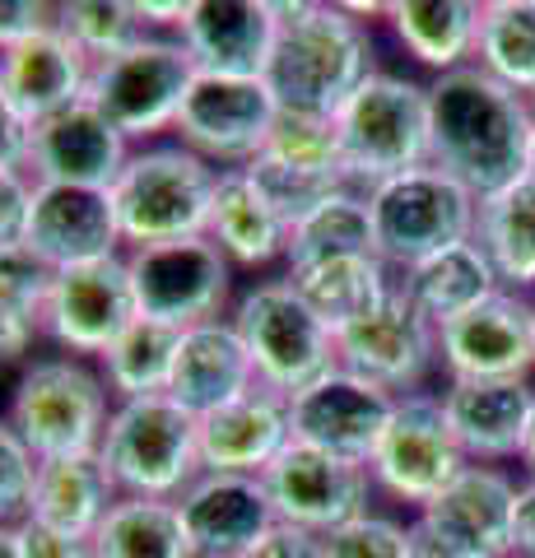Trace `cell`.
Wrapping results in <instances>:
<instances>
[{"instance_id": "obj_5", "label": "cell", "mask_w": 535, "mask_h": 558, "mask_svg": "<svg viewBox=\"0 0 535 558\" xmlns=\"http://www.w3.org/2000/svg\"><path fill=\"white\" fill-rule=\"evenodd\" d=\"M102 465L131 498H168L178 502L200 470V418L182 410L172 396L117 400L108 433L98 442Z\"/></svg>"}, {"instance_id": "obj_29", "label": "cell", "mask_w": 535, "mask_h": 558, "mask_svg": "<svg viewBox=\"0 0 535 558\" xmlns=\"http://www.w3.org/2000/svg\"><path fill=\"white\" fill-rule=\"evenodd\" d=\"M479 5L485 0H391L387 24L405 57L428 65L438 80L461 65H475Z\"/></svg>"}, {"instance_id": "obj_52", "label": "cell", "mask_w": 535, "mask_h": 558, "mask_svg": "<svg viewBox=\"0 0 535 558\" xmlns=\"http://www.w3.org/2000/svg\"><path fill=\"white\" fill-rule=\"evenodd\" d=\"M531 330H535V293H531Z\"/></svg>"}, {"instance_id": "obj_49", "label": "cell", "mask_w": 535, "mask_h": 558, "mask_svg": "<svg viewBox=\"0 0 535 558\" xmlns=\"http://www.w3.org/2000/svg\"><path fill=\"white\" fill-rule=\"evenodd\" d=\"M0 558H20V545H14V526H0Z\"/></svg>"}, {"instance_id": "obj_36", "label": "cell", "mask_w": 535, "mask_h": 558, "mask_svg": "<svg viewBox=\"0 0 535 558\" xmlns=\"http://www.w3.org/2000/svg\"><path fill=\"white\" fill-rule=\"evenodd\" d=\"M475 65L516 94H535V0H485L479 5Z\"/></svg>"}, {"instance_id": "obj_27", "label": "cell", "mask_w": 535, "mask_h": 558, "mask_svg": "<svg viewBox=\"0 0 535 558\" xmlns=\"http://www.w3.org/2000/svg\"><path fill=\"white\" fill-rule=\"evenodd\" d=\"M205 238L229 256L233 270H266L270 260H284L289 223L275 215L262 186L247 178V168H223Z\"/></svg>"}, {"instance_id": "obj_35", "label": "cell", "mask_w": 535, "mask_h": 558, "mask_svg": "<svg viewBox=\"0 0 535 558\" xmlns=\"http://www.w3.org/2000/svg\"><path fill=\"white\" fill-rule=\"evenodd\" d=\"M182 330H172L163 322L135 317L122 340L98 359V373L108 381V391L117 400H141V396H168L172 381V359H178Z\"/></svg>"}, {"instance_id": "obj_19", "label": "cell", "mask_w": 535, "mask_h": 558, "mask_svg": "<svg viewBox=\"0 0 535 558\" xmlns=\"http://www.w3.org/2000/svg\"><path fill=\"white\" fill-rule=\"evenodd\" d=\"M24 247L38 256L47 270H71V266H84V260H102V256L126 252L122 229H117L112 191L33 182Z\"/></svg>"}, {"instance_id": "obj_39", "label": "cell", "mask_w": 535, "mask_h": 558, "mask_svg": "<svg viewBox=\"0 0 535 558\" xmlns=\"http://www.w3.org/2000/svg\"><path fill=\"white\" fill-rule=\"evenodd\" d=\"M321 558H420V535L387 512H364L350 526L321 535Z\"/></svg>"}, {"instance_id": "obj_37", "label": "cell", "mask_w": 535, "mask_h": 558, "mask_svg": "<svg viewBox=\"0 0 535 558\" xmlns=\"http://www.w3.org/2000/svg\"><path fill=\"white\" fill-rule=\"evenodd\" d=\"M262 154H266V159H275V163L293 168V172H307V178H326V182H344V186H350L336 117L280 108V117H275V126H270L266 145H262Z\"/></svg>"}, {"instance_id": "obj_44", "label": "cell", "mask_w": 535, "mask_h": 558, "mask_svg": "<svg viewBox=\"0 0 535 558\" xmlns=\"http://www.w3.org/2000/svg\"><path fill=\"white\" fill-rule=\"evenodd\" d=\"M47 24H57V5H42V0H0V51L28 43Z\"/></svg>"}, {"instance_id": "obj_43", "label": "cell", "mask_w": 535, "mask_h": 558, "mask_svg": "<svg viewBox=\"0 0 535 558\" xmlns=\"http://www.w3.org/2000/svg\"><path fill=\"white\" fill-rule=\"evenodd\" d=\"M14 545H20V558H98L94 539L51 531V526H42V521H33V517H24L20 526H14Z\"/></svg>"}, {"instance_id": "obj_17", "label": "cell", "mask_w": 535, "mask_h": 558, "mask_svg": "<svg viewBox=\"0 0 535 558\" xmlns=\"http://www.w3.org/2000/svg\"><path fill=\"white\" fill-rule=\"evenodd\" d=\"M438 359L447 381H531L535 373V330L531 299L498 289L494 299L438 326Z\"/></svg>"}, {"instance_id": "obj_32", "label": "cell", "mask_w": 535, "mask_h": 558, "mask_svg": "<svg viewBox=\"0 0 535 558\" xmlns=\"http://www.w3.org/2000/svg\"><path fill=\"white\" fill-rule=\"evenodd\" d=\"M284 275H289V284L299 289V299L313 307L336 336L382 303V293L396 279L377 256H336V260H321V266H303V270H284Z\"/></svg>"}, {"instance_id": "obj_47", "label": "cell", "mask_w": 535, "mask_h": 558, "mask_svg": "<svg viewBox=\"0 0 535 558\" xmlns=\"http://www.w3.org/2000/svg\"><path fill=\"white\" fill-rule=\"evenodd\" d=\"M0 168H28V126L0 98Z\"/></svg>"}, {"instance_id": "obj_38", "label": "cell", "mask_w": 535, "mask_h": 558, "mask_svg": "<svg viewBox=\"0 0 535 558\" xmlns=\"http://www.w3.org/2000/svg\"><path fill=\"white\" fill-rule=\"evenodd\" d=\"M57 28L94 65L122 57L131 43L145 38V28H141V20H135L131 0H71V5H57Z\"/></svg>"}, {"instance_id": "obj_54", "label": "cell", "mask_w": 535, "mask_h": 558, "mask_svg": "<svg viewBox=\"0 0 535 558\" xmlns=\"http://www.w3.org/2000/svg\"><path fill=\"white\" fill-rule=\"evenodd\" d=\"M531 117H535V94H531Z\"/></svg>"}, {"instance_id": "obj_21", "label": "cell", "mask_w": 535, "mask_h": 558, "mask_svg": "<svg viewBox=\"0 0 535 558\" xmlns=\"http://www.w3.org/2000/svg\"><path fill=\"white\" fill-rule=\"evenodd\" d=\"M178 38L192 51L200 75L266 80L280 43V20L270 0H192Z\"/></svg>"}, {"instance_id": "obj_46", "label": "cell", "mask_w": 535, "mask_h": 558, "mask_svg": "<svg viewBox=\"0 0 535 558\" xmlns=\"http://www.w3.org/2000/svg\"><path fill=\"white\" fill-rule=\"evenodd\" d=\"M512 558H535V480L516 484V502H512Z\"/></svg>"}, {"instance_id": "obj_13", "label": "cell", "mask_w": 535, "mask_h": 558, "mask_svg": "<svg viewBox=\"0 0 535 558\" xmlns=\"http://www.w3.org/2000/svg\"><path fill=\"white\" fill-rule=\"evenodd\" d=\"M141 317L135 312V289L126 270V252L84 260L71 270H51L42 336L75 359H102L122 340V330Z\"/></svg>"}, {"instance_id": "obj_1", "label": "cell", "mask_w": 535, "mask_h": 558, "mask_svg": "<svg viewBox=\"0 0 535 558\" xmlns=\"http://www.w3.org/2000/svg\"><path fill=\"white\" fill-rule=\"evenodd\" d=\"M531 98L479 65L428 84V163L475 196H494L531 172Z\"/></svg>"}, {"instance_id": "obj_10", "label": "cell", "mask_w": 535, "mask_h": 558, "mask_svg": "<svg viewBox=\"0 0 535 558\" xmlns=\"http://www.w3.org/2000/svg\"><path fill=\"white\" fill-rule=\"evenodd\" d=\"M465 465L471 461H465L457 433L447 424L442 396H434V391L396 396L387 433L368 461L377 494H387L391 502H405V508L420 512L461 475Z\"/></svg>"}, {"instance_id": "obj_15", "label": "cell", "mask_w": 535, "mask_h": 558, "mask_svg": "<svg viewBox=\"0 0 535 558\" xmlns=\"http://www.w3.org/2000/svg\"><path fill=\"white\" fill-rule=\"evenodd\" d=\"M262 484L270 494L275 521L313 531V535H331L340 526H350L354 517L373 512L368 508V498H373L368 465L331 457V451L307 447V442H289L262 475Z\"/></svg>"}, {"instance_id": "obj_24", "label": "cell", "mask_w": 535, "mask_h": 558, "mask_svg": "<svg viewBox=\"0 0 535 558\" xmlns=\"http://www.w3.org/2000/svg\"><path fill=\"white\" fill-rule=\"evenodd\" d=\"M442 410L465 461L475 465L522 461L535 418V387L531 381H447Z\"/></svg>"}, {"instance_id": "obj_34", "label": "cell", "mask_w": 535, "mask_h": 558, "mask_svg": "<svg viewBox=\"0 0 535 558\" xmlns=\"http://www.w3.org/2000/svg\"><path fill=\"white\" fill-rule=\"evenodd\" d=\"M94 554L98 558H192V545H186L178 502L122 494L94 535Z\"/></svg>"}, {"instance_id": "obj_53", "label": "cell", "mask_w": 535, "mask_h": 558, "mask_svg": "<svg viewBox=\"0 0 535 558\" xmlns=\"http://www.w3.org/2000/svg\"><path fill=\"white\" fill-rule=\"evenodd\" d=\"M531 172H535V145H531Z\"/></svg>"}, {"instance_id": "obj_31", "label": "cell", "mask_w": 535, "mask_h": 558, "mask_svg": "<svg viewBox=\"0 0 535 558\" xmlns=\"http://www.w3.org/2000/svg\"><path fill=\"white\" fill-rule=\"evenodd\" d=\"M396 279H401L405 293L414 299V307H420L434 326L457 322L461 312L479 307L485 299H494V293L503 289L498 284V270L489 266V256H485V247H479L475 238L420 260V266L401 270Z\"/></svg>"}, {"instance_id": "obj_12", "label": "cell", "mask_w": 535, "mask_h": 558, "mask_svg": "<svg viewBox=\"0 0 535 558\" xmlns=\"http://www.w3.org/2000/svg\"><path fill=\"white\" fill-rule=\"evenodd\" d=\"M336 359H340V368L368 377L373 387H382L391 396L424 391L428 373L442 363L438 326L414 307L401 279H391L382 303L336 336Z\"/></svg>"}, {"instance_id": "obj_41", "label": "cell", "mask_w": 535, "mask_h": 558, "mask_svg": "<svg viewBox=\"0 0 535 558\" xmlns=\"http://www.w3.org/2000/svg\"><path fill=\"white\" fill-rule=\"evenodd\" d=\"M33 484H38V451L10 428V418H0V526H20L28 517Z\"/></svg>"}, {"instance_id": "obj_20", "label": "cell", "mask_w": 535, "mask_h": 558, "mask_svg": "<svg viewBox=\"0 0 535 558\" xmlns=\"http://www.w3.org/2000/svg\"><path fill=\"white\" fill-rule=\"evenodd\" d=\"M131 149H135L131 140L84 98L75 108L47 117L28 131V172H33V182L112 191V182L122 178V168L131 159Z\"/></svg>"}, {"instance_id": "obj_14", "label": "cell", "mask_w": 535, "mask_h": 558, "mask_svg": "<svg viewBox=\"0 0 535 558\" xmlns=\"http://www.w3.org/2000/svg\"><path fill=\"white\" fill-rule=\"evenodd\" d=\"M275 117H280V102H275L266 80H229L196 70L172 135H178V145H186L223 172V168H247L262 154Z\"/></svg>"}, {"instance_id": "obj_30", "label": "cell", "mask_w": 535, "mask_h": 558, "mask_svg": "<svg viewBox=\"0 0 535 558\" xmlns=\"http://www.w3.org/2000/svg\"><path fill=\"white\" fill-rule=\"evenodd\" d=\"M475 242L485 247L498 284L512 293H535V172L508 182L494 196H479Z\"/></svg>"}, {"instance_id": "obj_9", "label": "cell", "mask_w": 535, "mask_h": 558, "mask_svg": "<svg viewBox=\"0 0 535 558\" xmlns=\"http://www.w3.org/2000/svg\"><path fill=\"white\" fill-rule=\"evenodd\" d=\"M196 80V61L172 33H145L122 57L94 65L89 102L122 131L135 149L178 126V112Z\"/></svg>"}, {"instance_id": "obj_42", "label": "cell", "mask_w": 535, "mask_h": 558, "mask_svg": "<svg viewBox=\"0 0 535 558\" xmlns=\"http://www.w3.org/2000/svg\"><path fill=\"white\" fill-rule=\"evenodd\" d=\"M33 209V172L0 168V247H24Z\"/></svg>"}, {"instance_id": "obj_50", "label": "cell", "mask_w": 535, "mask_h": 558, "mask_svg": "<svg viewBox=\"0 0 535 558\" xmlns=\"http://www.w3.org/2000/svg\"><path fill=\"white\" fill-rule=\"evenodd\" d=\"M522 465L531 470V480H535V418H531V433H526V451H522Z\"/></svg>"}, {"instance_id": "obj_6", "label": "cell", "mask_w": 535, "mask_h": 558, "mask_svg": "<svg viewBox=\"0 0 535 558\" xmlns=\"http://www.w3.org/2000/svg\"><path fill=\"white\" fill-rule=\"evenodd\" d=\"M336 131L344 172L358 191H373L401 178V172L428 168V84L377 70L336 112Z\"/></svg>"}, {"instance_id": "obj_3", "label": "cell", "mask_w": 535, "mask_h": 558, "mask_svg": "<svg viewBox=\"0 0 535 558\" xmlns=\"http://www.w3.org/2000/svg\"><path fill=\"white\" fill-rule=\"evenodd\" d=\"M219 191V168L186 145H141L131 149L122 178L112 182V209L122 247H163V242L205 238Z\"/></svg>"}, {"instance_id": "obj_7", "label": "cell", "mask_w": 535, "mask_h": 558, "mask_svg": "<svg viewBox=\"0 0 535 558\" xmlns=\"http://www.w3.org/2000/svg\"><path fill=\"white\" fill-rule=\"evenodd\" d=\"M368 215H373L377 260H382L391 275H401L428 256L457 247V242H471L479 196L465 191L457 178H447L442 168L428 163V168H414L382 186H373Z\"/></svg>"}, {"instance_id": "obj_26", "label": "cell", "mask_w": 535, "mask_h": 558, "mask_svg": "<svg viewBox=\"0 0 535 558\" xmlns=\"http://www.w3.org/2000/svg\"><path fill=\"white\" fill-rule=\"evenodd\" d=\"M252 387H262V381H256L243 336H238V326L229 317L182 330L178 359H172V381H168V396L178 400L182 410L205 418L223 405H233V400L247 396Z\"/></svg>"}, {"instance_id": "obj_22", "label": "cell", "mask_w": 535, "mask_h": 558, "mask_svg": "<svg viewBox=\"0 0 535 558\" xmlns=\"http://www.w3.org/2000/svg\"><path fill=\"white\" fill-rule=\"evenodd\" d=\"M89 75L94 61L57 24L33 33L20 47L0 51V98L28 131L89 98Z\"/></svg>"}, {"instance_id": "obj_28", "label": "cell", "mask_w": 535, "mask_h": 558, "mask_svg": "<svg viewBox=\"0 0 535 558\" xmlns=\"http://www.w3.org/2000/svg\"><path fill=\"white\" fill-rule=\"evenodd\" d=\"M117 498H122V488H117L112 470L102 465L98 451H84V457H51V461H38V484H33L28 517L42 521L51 531L94 539Z\"/></svg>"}, {"instance_id": "obj_4", "label": "cell", "mask_w": 535, "mask_h": 558, "mask_svg": "<svg viewBox=\"0 0 535 558\" xmlns=\"http://www.w3.org/2000/svg\"><path fill=\"white\" fill-rule=\"evenodd\" d=\"M117 396L89 359L75 354H42L24 363L20 381L10 391V428L38 451V461L51 457H84L98 451Z\"/></svg>"}, {"instance_id": "obj_33", "label": "cell", "mask_w": 535, "mask_h": 558, "mask_svg": "<svg viewBox=\"0 0 535 558\" xmlns=\"http://www.w3.org/2000/svg\"><path fill=\"white\" fill-rule=\"evenodd\" d=\"M336 256H377L368 191H358V186H344L340 196H331L313 215H303L293 223L289 247H284V270L321 266V260H336Z\"/></svg>"}, {"instance_id": "obj_2", "label": "cell", "mask_w": 535, "mask_h": 558, "mask_svg": "<svg viewBox=\"0 0 535 558\" xmlns=\"http://www.w3.org/2000/svg\"><path fill=\"white\" fill-rule=\"evenodd\" d=\"M280 43L266 84L280 108L336 117L377 75L373 28L358 24L340 0H270Z\"/></svg>"}, {"instance_id": "obj_40", "label": "cell", "mask_w": 535, "mask_h": 558, "mask_svg": "<svg viewBox=\"0 0 535 558\" xmlns=\"http://www.w3.org/2000/svg\"><path fill=\"white\" fill-rule=\"evenodd\" d=\"M51 270L28 247H0V322L42 326Z\"/></svg>"}, {"instance_id": "obj_25", "label": "cell", "mask_w": 535, "mask_h": 558, "mask_svg": "<svg viewBox=\"0 0 535 558\" xmlns=\"http://www.w3.org/2000/svg\"><path fill=\"white\" fill-rule=\"evenodd\" d=\"M289 442V396L252 387L233 405L200 418V470L205 475H266Z\"/></svg>"}, {"instance_id": "obj_8", "label": "cell", "mask_w": 535, "mask_h": 558, "mask_svg": "<svg viewBox=\"0 0 535 558\" xmlns=\"http://www.w3.org/2000/svg\"><path fill=\"white\" fill-rule=\"evenodd\" d=\"M229 322L243 336V349L256 368V381L280 396H299L321 373L336 368V330L299 299V289L280 279H256L238 299Z\"/></svg>"}, {"instance_id": "obj_23", "label": "cell", "mask_w": 535, "mask_h": 558, "mask_svg": "<svg viewBox=\"0 0 535 558\" xmlns=\"http://www.w3.org/2000/svg\"><path fill=\"white\" fill-rule=\"evenodd\" d=\"M192 558H243L275 526L262 475H200L178 498Z\"/></svg>"}, {"instance_id": "obj_48", "label": "cell", "mask_w": 535, "mask_h": 558, "mask_svg": "<svg viewBox=\"0 0 535 558\" xmlns=\"http://www.w3.org/2000/svg\"><path fill=\"white\" fill-rule=\"evenodd\" d=\"M135 5V20H141V28L145 33H172V38H178L182 33V20H186V5H192V0H168V5H154V0H131Z\"/></svg>"}, {"instance_id": "obj_18", "label": "cell", "mask_w": 535, "mask_h": 558, "mask_svg": "<svg viewBox=\"0 0 535 558\" xmlns=\"http://www.w3.org/2000/svg\"><path fill=\"white\" fill-rule=\"evenodd\" d=\"M391 410H396L391 391L373 387L368 377L336 363L313 387L289 396V428H293V442H307V447L331 451V457L368 465L387 433Z\"/></svg>"}, {"instance_id": "obj_45", "label": "cell", "mask_w": 535, "mask_h": 558, "mask_svg": "<svg viewBox=\"0 0 535 558\" xmlns=\"http://www.w3.org/2000/svg\"><path fill=\"white\" fill-rule=\"evenodd\" d=\"M243 558H321V535L275 521V526L262 539H256V545Z\"/></svg>"}, {"instance_id": "obj_11", "label": "cell", "mask_w": 535, "mask_h": 558, "mask_svg": "<svg viewBox=\"0 0 535 558\" xmlns=\"http://www.w3.org/2000/svg\"><path fill=\"white\" fill-rule=\"evenodd\" d=\"M135 312L145 322H163L172 330L223 317L233 293V266L210 238H182L163 247L126 252Z\"/></svg>"}, {"instance_id": "obj_16", "label": "cell", "mask_w": 535, "mask_h": 558, "mask_svg": "<svg viewBox=\"0 0 535 558\" xmlns=\"http://www.w3.org/2000/svg\"><path fill=\"white\" fill-rule=\"evenodd\" d=\"M512 502L516 480L508 470L471 461L410 526L420 545L452 558H512Z\"/></svg>"}, {"instance_id": "obj_51", "label": "cell", "mask_w": 535, "mask_h": 558, "mask_svg": "<svg viewBox=\"0 0 535 558\" xmlns=\"http://www.w3.org/2000/svg\"><path fill=\"white\" fill-rule=\"evenodd\" d=\"M420 558H452V554H442V549H428V545H420Z\"/></svg>"}]
</instances>
